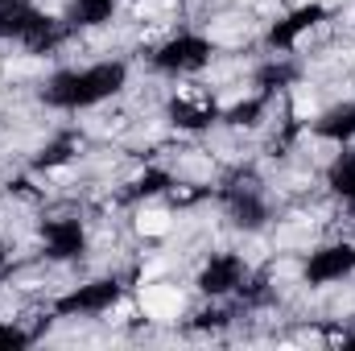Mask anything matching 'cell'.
<instances>
[{"instance_id":"cell-3","label":"cell","mask_w":355,"mask_h":351,"mask_svg":"<svg viewBox=\"0 0 355 351\" xmlns=\"http://www.w3.org/2000/svg\"><path fill=\"white\" fill-rule=\"evenodd\" d=\"M314 112H318V99L302 87V91H297V116H314Z\"/></svg>"},{"instance_id":"cell-2","label":"cell","mask_w":355,"mask_h":351,"mask_svg":"<svg viewBox=\"0 0 355 351\" xmlns=\"http://www.w3.org/2000/svg\"><path fill=\"white\" fill-rule=\"evenodd\" d=\"M170 228H174V215L162 211V207H149V211L137 215V232H141V236H166Z\"/></svg>"},{"instance_id":"cell-1","label":"cell","mask_w":355,"mask_h":351,"mask_svg":"<svg viewBox=\"0 0 355 351\" xmlns=\"http://www.w3.org/2000/svg\"><path fill=\"white\" fill-rule=\"evenodd\" d=\"M137 306H141L153 323H178L182 310H186V293H182L178 285H166V281H141Z\"/></svg>"}]
</instances>
